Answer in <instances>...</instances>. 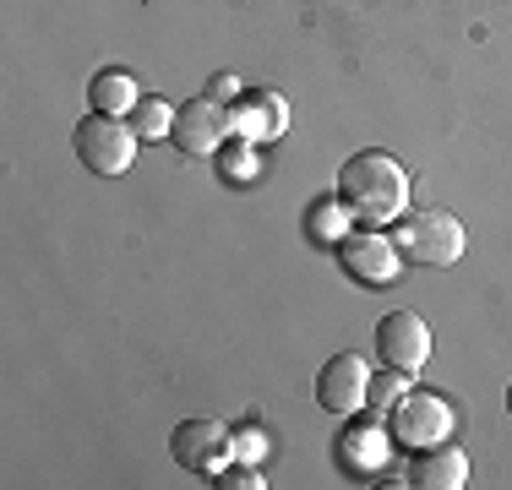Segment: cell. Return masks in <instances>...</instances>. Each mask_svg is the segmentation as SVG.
<instances>
[{
	"label": "cell",
	"mask_w": 512,
	"mask_h": 490,
	"mask_svg": "<svg viewBox=\"0 0 512 490\" xmlns=\"http://www.w3.org/2000/svg\"><path fill=\"white\" fill-rule=\"evenodd\" d=\"M137 131H131V120H120V115H82L77 120V131H71V147H77V158H82V169L88 175H104V180H115V175H126L131 169V158H137Z\"/></svg>",
	"instance_id": "7a4b0ae2"
},
{
	"label": "cell",
	"mask_w": 512,
	"mask_h": 490,
	"mask_svg": "<svg viewBox=\"0 0 512 490\" xmlns=\"http://www.w3.org/2000/svg\"><path fill=\"white\" fill-rule=\"evenodd\" d=\"M207 98H218V104H235V98H240V82L229 77V71H218V77L207 82Z\"/></svg>",
	"instance_id": "ffe728a7"
},
{
	"label": "cell",
	"mask_w": 512,
	"mask_h": 490,
	"mask_svg": "<svg viewBox=\"0 0 512 490\" xmlns=\"http://www.w3.org/2000/svg\"><path fill=\"white\" fill-rule=\"evenodd\" d=\"M88 98H93V109L99 115H131V109L142 104V93H137V77L131 71H99L93 77V88H88Z\"/></svg>",
	"instance_id": "4fadbf2b"
},
{
	"label": "cell",
	"mask_w": 512,
	"mask_h": 490,
	"mask_svg": "<svg viewBox=\"0 0 512 490\" xmlns=\"http://www.w3.org/2000/svg\"><path fill=\"white\" fill-rule=\"evenodd\" d=\"M453 436V409H447V398H436V392H414L393 409V441H404V447H436V441Z\"/></svg>",
	"instance_id": "8992f818"
},
{
	"label": "cell",
	"mask_w": 512,
	"mask_h": 490,
	"mask_svg": "<svg viewBox=\"0 0 512 490\" xmlns=\"http://www.w3.org/2000/svg\"><path fill=\"white\" fill-rule=\"evenodd\" d=\"M376 354H382V365L414 376L425 360H431V327H425L414 311L382 316V322H376Z\"/></svg>",
	"instance_id": "52a82bcc"
},
{
	"label": "cell",
	"mask_w": 512,
	"mask_h": 490,
	"mask_svg": "<svg viewBox=\"0 0 512 490\" xmlns=\"http://www.w3.org/2000/svg\"><path fill=\"white\" fill-rule=\"evenodd\" d=\"M169 452H175V463L191 474H218L235 458V436L218 420H180L175 436H169Z\"/></svg>",
	"instance_id": "277c9868"
},
{
	"label": "cell",
	"mask_w": 512,
	"mask_h": 490,
	"mask_svg": "<svg viewBox=\"0 0 512 490\" xmlns=\"http://www.w3.org/2000/svg\"><path fill=\"white\" fill-rule=\"evenodd\" d=\"M365 387H371V365L360 354H333L316 376V403L327 414H355L365 409Z\"/></svg>",
	"instance_id": "9c48e42d"
},
{
	"label": "cell",
	"mask_w": 512,
	"mask_h": 490,
	"mask_svg": "<svg viewBox=\"0 0 512 490\" xmlns=\"http://www.w3.org/2000/svg\"><path fill=\"white\" fill-rule=\"evenodd\" d=\"M126 120H131V131H137L142 142H164L169 131H175V109H169L164 98H142Z\"/></svg>",
	"instance_id": "5bb4252c"
},
{
	"label": "cell",
	"mask_w": 512,
	"mask_h": 490,
	"mask_svg": "<svg viewBox=\"0 0 512 490\" xmlns=\"http://www.w3.org/2000/svg\"><path fill=\"white\" fill-rule=\"evenodd\" d=\"M262 452H267L262 431H256V425H246V431L235 436V458H240V463H256V458H262Z\"/></svg>",
	"instance_id": "d6986e66"
},
{
	"label": "cell",
	"mask_w": 512,
	"mask_h": 490,
	"mask_svg": "<svg viewBox=\"0 0 512 490\" xmlns=\"http://www.w3.org/2000/svg\"><path fill=\"white\" fill-rule=\"evenodd\" d=\"M213 485L218 490H262L267 480H262V469H256V463H235V469L224 463V469L213 474Z\"/></svg>",
	"instance_id": "ac0fdd59"
},
{
	"label": "cell",
	"mask_w": 512,
	"mask_h": 490,
	"mask_svg": "<svg viewBox=\"0 0 512 490\" xmlns=\"http://www.w3.org/2000/svg\"><path fill=\"white\" fill-rule=\"evenodd\" d=\"M398 256H409V262H425V267H453L463 256V245H469V235H463V224L453 213H442V207H425V213L414 218H398Z\"/></svg>",
	"instance_id": "3957f363"
},
{
	"label": "cell",
	"mask_w": 512,
	"mask_h": 490,
	"mask_svg": "<svg viewBox=\"0 0 512 490\" xmlns=\"http://www.w3.org/2000/svg\"><path fill=\"white\" fill-rule=\"evenodd\" d=\"M229 109L218 104V98H191V104H180L175 109V131H169V142L180 147L186 158H207V153H218L224 147V137H229Z\"/></svg>",
	"instance_id": "5b68a950"
},
{
	"label": "cell",
	"mask_w": 512,
	"mask_h": 490,
	"mask_svg": "<svg viewBox=\"0 0 512 490\" xmlns=\"http://www.w3.org/2000/svg\"><path fill=\"white\" fill-rule=\"evenodd\" d=\"M218 169H224V180H235V186L256 180V153H251V142H246V137H240V142H224V147H218Z\"/></svg>",
	"instance_id": "e0dca14e"
},
{
	"label": "cell",
	"mask_w": 512,
	"mask_h": 490,
	"mask_svg": "<svg viewBox=\"0 0 512 490\" xmlns=\"http://www.w3.org/2000/svg\"><path fill=\"white\" fill-rule=\"evenodd\" d=\"M387 436L382 431V414H371V420H355L338 441V463H344L349 474H382L387 469Z\"/></svg>",
	"instance_id": "7c38bea8"
},
{
	"label": "cell",
	"mask_w": 512,
	"mask_h": 490,
	"mask_svg": "<svg viewBox=\"0 0 512 490\" xmlns=\"http://www.w3.org/2000/svg\"><path fill=\"white\" fill-rule=\"evenodd\" d=\"M338 262H344V273L360 278V284H393V278L404 273V262H398V245L387 240L382 229L344 235V240H338Z\"/></svg>",
	"instance_id": "ba28073f"
},
{
	"label": "cell",
	"mask_w": 512,
	"mask_h": 490,
	"mask_svg": "<svg viewBox=\"0 0 512 490\" xmlns=\"http://www.w3.org/2000/svg\"><path fill=\"white\" fill-rule=\"evenodd\" d=\"M338 202L349 207V218L365 229H387L393 218H404L409 207V175L393 153L365 147L344 169H338Z\"/></svg>",
	"instance_id": "6da1fadb"
},
{
	"label": "cell",
	"mask_w": 512,
	"mask_h": 490,
	"mask_svg": "<svg viewBox=\"0 0 512 490\" xmlns=\"http://www.w3.org/2000/svg\"><path fill=\"white\" fill-rule=\"evenodd\" d=\"M507 414H512V387H507Z\"/></svg>",
	"instance_id": "44dd1931"
},
{
	"label": "cell",
	"mask_w": 512,
	"mask_h": 490,
	"mask_svg": "<svg viewBox=\"0 0 512 490\" xmlns=\"http://www.w3.org/2000/svg\"><path fill=\"white\" fill-rule=\"evenodd\" d=\"M349 224H355V218H349V207L338 202V196H327V202L311 207V240H322V245H338Z\"/></svg>",
	"instance_id": "2e32d148"
},
{
	"label": "cell",
	"mask_w": 512,
	"mask_h": 490,
	"mask_svg": "<svg viewBox=\"0 0 512 490\" xmlns=\"http://www.w3.org/2000/svg\"><path fill=\"white\" fill-rule=\"evenodd\" d=\"M404 398H409V371H393V365L382 376H371V387H365V409L371 414H393Z\"/></svg>",
	"instance_id": "9a60e30c"
},
{
	"label": "cell",
	"mask_w": 512,
	"mask_h": 490,
	"mask_svg": "<svg viewBox=\"0 0 512 490\" xmlns=\"http://www.w3.org/2000/svg\"><path fill=\"white\" fill-rule=\"evenodd\" d=\"M229 126L246 142H273V137H284L289 109L278 93H251V98H235V104H229Z\"/></svg>",
	"instance_id": "30bf717a"
},
{
	"label": "cell",
	"mask_w": 512,
	"mask_h": 490,
	"mask_svg": "<svg viewBox=\"0 0 512 490\" xmlns=\"http://www.w3.org/2000/svg\"><path fill=\"white\" fill-rule=\"evenodd\" d=\"M409 485L420 490H463L469 485V452L453 447V441H436V447H420L409 469Z\"/></svg>",
	"instance_id": "8fae6325"
}]
</instances>
